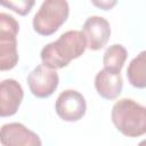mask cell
I'll list each match as a JSON object with an SVG mask.
<instances>
[{
  "label": "cell",
  "instance_id": "1",
  "mask_svg": "<svg viewBox=\"0 0 146 146\" xmlns=\"http://www.w3.org/2000/svg\"><path fill=\"white\" fill-rule=\"evenodd\" d=\"M87 48V40L81 31L71 30L64 32L56 41L44 46L41 50L42 64L54 68H63L71 60L79 58Z\"/></svg>",
  "mask_w": 146,
  "mask_h": 146
},
{
  "label": "cell",
  "instance_id": "2",
  "mask_svg": "<svg viewBox=\"0 0 146 146\" xmlns=\"http://www.w3.org/2000/svg\"><path fill=\"white\" fill-rule=\"evenodd\" d=\"M112 122L125 137L136 138L146 133V106L130 98L119 99L112 107Z\"/></svg>",
  "mask_w": 146,
  "mask_h": 146
},
{
  "label": "cell",
  "instance_id": "3",
  "mask_svg": "<svg viewBox=\"0 0 146 146\" xmlns=\"http://www.w3.org/2000/svg\"><path fill=\"white\" fill-rule=\"evenodd\" d=\"M68 14L66 0H44L33 17V29L40 35H51L66 22Z\"/></svg>",
  "mask_w": 146,
  "mask_h": 146
},
{
  "label": "cell",
  "instance_id": "4",
  "mask_svg": "<svg viewBox=\"0 0 146 146\" xmlns=\"http://www.w3.org/2000/svg\"><path fill=\"white\" fill-rule=\"evenodd\" d=\"M19 24L14 16L0 14V70L8 71L18 63L17 40Z\"/></svg>",
  "mask_w": 146,
  "mask_h": 146
},
{
  "label": "cell",
  "instance_id": "5",
  "mask_svg": "<svg viewBox=\"0 0 146 146\" xmlns=\"http://www.w3.org/2000/svg\"><path fill=\"white\" fill-rule=\"evenodd\" d=\"M26 81L33 96L38 98H48L57 89L59 76L56 70L41 64L29 73Z\"/></svg>",
  "mask_w": 146,
  "mask_h": 146
},
{
  "label": "cell",
  "instance_id": "6",
  "mask_svg": "<svg viewBox=\"0 0 146 146\" xmlns=\"http://www.w3.org/2000/svg\"><path fill=\"white\" fill-rule=\"evenodd\" d=\"M55 111L62 120L67 122H76L81 120L86 114V99L82 94L76 90H64L57 97Z\"/></svg>",
  "mask_w": 146,
  "mask_h": 146
},
{
  "label": "cell",
  "instance_id": "7",
  "mask_svg": "<svg viewBox=\"0 0 146 146\" xmlns=\"http://www.w3.org/2000/svg\"><path fill=\"white\" fill-rule=\"evenodd\" d=\"M82 32L87 40V47L90 50L96 51L106 46L111 36V26L106 18L90 16L86 19Z\"/></svg>",
  "mask_w": 146,
  "mask_h": 146
},
{
  "label": "cell",
  "instance_id": "8",
  "mask_svg": "<svg viewBox=\"0 0 146 146\" xmlns=\"http://www.w3.org/2000/svg\"><path fill=\"white\" fill-rule=\"evenodd\" d=\"M1 144L5 146H40V137L18 122L7 123L1 127Z\"/></svg>",
  "mask_w": 146,
  "mask_h": 146
},
{
  "label": "cell",
  "instance_id": "9",
  "mask_svg": "<svg viewBox=\"0 0 146 146\" xmlns=\"http://www.w3.org/2000/svg\"><path fill=\"white\" fill-rule=\"evenodd\" d=\"M24 91L22 86L14 79H6L0 84V116L14 115L23 100Z\"/></svg>",
  "mask_w": 146,
  "mask_h": 146
},
{
  "label": "cell",
  "instance_id": "10",
  "mask_svg": "<svg viewBox=\"0 0 146 146\" xmlns=\"http://www.w3.org/2000/svg\"><path fill=\"white\" fill-rule=\"evenodd\" d=\"M95 88L97 94L104 99H115L120 96L123 88V80L121 72L104 67L96 74Z\"/></svg>",
  "mask_w": 146,
  "mask_h": 146
},
{
  "label": "cell",
  "instance_id": "11",
  "mask_svg": "<svg viewBox=\"0 0 146 146\" xmlns=\"http://www.w3.org/2000/svg\"><path fill=\"white\" fill-rule=\"evenodd\" d=\"M127 76L130 84L138 89L146 88V50L139 52L128 65Z\"/></svg>",
  "mask_w": 146,
  "mask_h": 146
},
{
  "label": "cell",
  "instance_id": "12",
  "mask_svg": "<svg viewBox=\"0 0 146 146\" xmlns=\"http://www.w3.org/2000/svg\"><path fill=\"white\" fill-rule=\"evenodd\" d=\"M127 56H128L127 49L122 44H117V43L112 44L104 52V56H103L104 67L121 72L124 65V62L127 59Z\"/></svg>",
  "mask_w": 146,
  "mask_h": 146
},
{
  "label": "cell",
  "instance_id": "13",
  "mask_svg": "<svg viewBox=\"0 0 146 146\" xmlns=\"http://www.w3.org/2000/svg\"><path fill=\"white\" fill-rule=\"evenodd\" d=\"M0 3L3 7L15 11L16 14L25 16L32 10L35 0H0Z\"/></svg>",
  "mask_w": 146,
  "mask_h": 146
},
{
  "label": "cell",
  "instance_id": "14",
  "mask_svg": "<svg viewBox=\"0 0 146 146\" xmlns=\"http://www.w3.org/2000/svg\"><path fill=\"white\" fill-rule=\"evenodd\" d=\"M90 1L92 2V5L95 7L102 9V10H110L117 2V0H90Z\"/></svg>",
  "mask_w": 146,
  "mask_h": 146
}]
</instances>
